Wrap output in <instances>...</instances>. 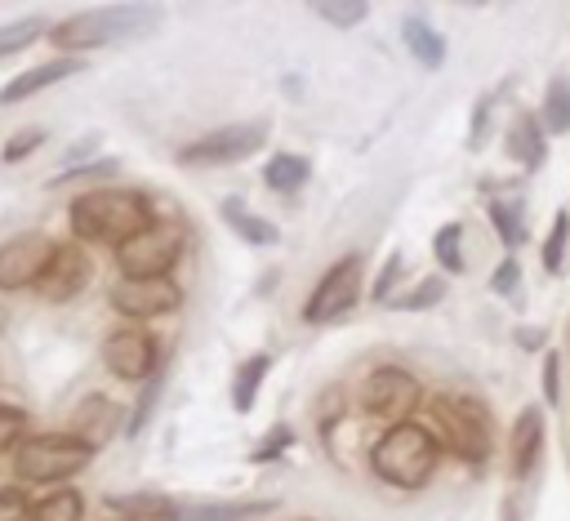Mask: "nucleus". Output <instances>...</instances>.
<instances>
[{"instance_id": "nucleus-5", "label": "nucleus", "mask_w": 570, "mask_h": 521, "mask_svg": "<svg viewBox=\"0 0 570 521\" xmlns=\"http://www.w3.org/2000/svg\"><path fill=\"white\" fill-rule=\"evenodd\" d=\"M89 459H94V450L80 436H71V432H40V436H31V441H22L13 450V472L22 481L45 485V481L76 476L80 468H89Z\"/></svg>"}, {"instance_id": "nucleus-40", "label": "nucleus", "mask_w": 570, "mask_h": 521, "mask_svg": "<svg viewBox=\"0 0 570 521\" xmlns=\"http://www.w3.org/2000/svg\"><path fill=\"white\" fill-rule=\"evenodd\" d=\"M116 169V160H89V165H67L62 174H53V187H62V183H71V178H98V174H111Z\"/></svg>"}, {"instance_id": "nucleus-1", "label": "nucleus", "mask_w": 570, "mask_h": 521, "mask_svg": "<svg viewBox=\"0 0 570 521\" xmlns=\"http://www.w3.org/2000/svg\"><path fill=\"white\" fill-rule=\"evenodd\" d=\"M71 232L98 245H125L138 232L151 227V209L138 191H120V187H102V191H85L71 200Z\"/></svg>"}, {"instance_id": "nucleus-20", "label": "nucleus", "mask_w": 570, "mask_h": 521, "mask_svg": "<svg viewBox=\"0 0 570 521\" xmlns=\"http://www.w3.org/2000/svg\"><path fill=\"white\" fill-rule=\"evenodd\" d=\"M107 508H111V512H125L129 521H178V499L151 494V490H138V494H107Z\"/></svg>"}, {"instance_id": "nucleus-30", "label": "nucleus", "mask_w": 570, "mask_h": 521, "mask_svg": "<svg viewBox=\"0 0 570 521\" xmlns=\"http://www.w3.org/2000/svg\"><path fill=\"white\" fill-rule=\"evenodd\" d=\"M40 36H45V22H40V18H18V22H4V27H0V58H9V53H18V49L36 45Z\"/></svg>"}, {"instance_id": "nucleus-21", "label": "nucleus", "mask_w": 570, "mask_h": 521, "mask_svg": "<svg viewBox=\"0 0 570 521\" xmlns=\"http://www.w3.org/2000/svg\"><path fill=\"white\" fill-rule=\"evenodd\" d=\"M223 223L240 236V240H249V245H276L281 240V227L272 223V218H263V214H254V209H245L236 196L232 200H223Z\"/></svg>"}, {"instance_id": "nucleus-15", "label": "nucleus", "mask_w": 570, "mask_h": 521, "mask_svg": "<svg viewBox=\"0 0 570 521\" xmlns=\"http://www.w3.org/2000/svg\"><path fill=\"white\" fill-rule=\"evenodd\" d=\"M508 468L517 481H525L534 468H539V454H543V410L539 405H525L512 423V441H508Z\"/></svg>"}, {"instance_id": "nucleus-19", "label": "nucleus", "mask_w": 570, "mask_h": 521, "mask_svg": "<svg viewBox=\"0 0 570 521\" xmlns=\"http://www.w3.org/2000/svg\"><path fill=\"white\" fill-rule=\"evenodd\" d=\"M401 40H405L410 58H419L428 71H436V67L445 62V36H441L428 18H419V13L401 18Z\"/></svg>"}, {"instance_id": "nucleus-42", "label": "nucleus", "mask_w": 570, "mask_h": 521, "mask_svg": "<svg viewBox=\"0 0 570 521\" xmlns=\"http://www.w3.org/2000/svg\"><path fill=\"white\" fill-rule=\"evenodd\" d=\"M485 120H490V98H481V102H476V111H472V134H468V142H472V147H481V142H485Z\"/></svg>"}, {"instance_id": "nucleus-27", "label": "nucleus", "mask_w": 570, "mask_h": 521, "mask_svg": "<svg viewBox=\"0 0 570 521\" xmlns=\"http://www.w3.org/2000/svg\"><path fill=\"white\" fill-rule=\"evenodd\" d=\"M31 521H85V499L76 490H53L31 508Z\"/></svg>"}, {"instance_id": "nucleus-38", "label": "nucleus", "mask_w": 570, "mask_h": 521, "mask_svg": "<svg viewBox=\"0 0 570 521\" xmlns=\"http://www.w3.org/2000/svg\"><path fill=\"white\" fill-rule=\"evenodd\" d=\"M401 263H405V258H401L396 249L383 258V267H379V281H374V298H379V303H387V298H392V285H396V276H401Z\"/></svg>"}, {"instance_id": "nucleus-13", "label": "nucleus", "mask_w": 570, "mask_h": 521, "mask_svg": "<svg viewBox=\"0 0 570 521\" xmlns=\"http://www.w3.org/2000/svg\"><path fill=\"white\" fill-rule=\"evenodd\" d=\"M89 272H94V263H89L85 249H76V245H58L53 258H49V267L36 276V294L49 298V303L76 298V294L89 285Z\"/></svg>"}, {"instance_id": "nucleus-24", "label": "nucleus", "mask_w": 570, "mask_h": 521, "mask_svg": "<svg viewBox=\"0 0 570 521\" xmlns=\"http://www.w3.org/2000/svg\"><path fill=\"white\" fill-rule=\"evenodd\" d=\"M485 209H490V223H494L499 240H503L508 249H517V245L525 240V200H521V196H494Z\"/></svg>"}, {"instance_id": "nucleus-33", "label": "nucleus", "mask_w": 570, "mask_h": 521, "mask_svg": "<svg viewBox=\"0 0 570 521\" xmlns=\"http://www.w3.org/2000/svg\"><path fill=\"white\" fill-rule=\"evenodd\" d=\"M289 445H294V432H289L285 423H276V427H272V432L249 450V463H272V459H281Z\"/></svg>"}, {"instance_id": "nucleus-10", "label": "nucleus", "mask_w": 570, "mask_h": 521, "mask_svg": "<svg viewBox=\"0 0 570 521\" xmlns=\"http://www.w3.org/2000/svg\"><path fill=\"white\" fill-rule=\"evenodd\" d=\"M53 249L58 245L49 236H40V232H22V236L4 240L0 245V289H27V285H36V276L49 267Z\"/></svg>"}, {"instance_id": "nucleus-28", "label": "nucleus", "mask_w": 570, "mask_h": 521, "mask_svg": "<svg viewBox=\"0 0 570 521\" xmlns=\"http://www.w3.org/2000/svg\"><path fill=\"white\" fill-rule=\"evenodd\" d=\"M312 13H316L321 22H330V27H356V22H365L370 4H365V0H316Z\"/></svg>"}, {"instance_id": "nucleus-12", "label": "nucleus", "mask_w": 570, "mask_h": 521, "mask_svg": "<svg viewBox=\"0 0 570 521\" xmlns=\"http://www.w3.org/2000/svg\"><path fill=\"white\" fill-rule=\"evenodd\" d=\"M102 361H107V370L116 379H125V383H138L142 379L147 383L156 374V365H160V352H156V338L151 334H142V330H116L102 343Z\"/></svg>"}, {"instance_id": "nucleus-8", "label": "nucleus", "mask_w": 570, "mask_h": 521, "mask_svg": "<svg viewBox=\"0 0 570 521\" xmlns=\"http://www.w3.org/2000/svg\"><path fill=\"white\" fill-rule=\"evenodd\" d=\"M419 396H423L419 379L401 365H379L361 383V410L374 419H392V423H405V414L419 405Z\"/></svg>"}, {"instance_id": "nucleus-14", "label": "nucleus", "mask_w": 570, "mask_h": 521, "mask_svg": "<svg viewBox=\"0 0 570 521\" xmlns=\"http://www.w3.org/2000/svg\"><path fill=\"white\" fill-rule=\"evenodd\" d=\"M120 427H125V423H120V405H116L111 396H102V392L85 396V401L71 410V436H80L89 450L107 445Z\"/></svg>"}, {"instance_id": "nucleus-23", "label": "nucleus", "mask_w": 570, "mask_h": 521, "mask_svg": "<svg viewBox=\"0 0 570 521\" xmlns=\"http://www.w3.org/2000/svg\"><path fill=\"white\" fill-rule=\"evenodd\" d=\"M267 370H272V356H267V352H254L249 361H240V370H236V379H232V410H236V414H249V410H254Z\"/></svg>"}, {"instance_id": "nucleus-9", "label": "nucleus", "mask_w": 570, "mask_h": 521, "mask_svg": "<svg viewBox=\"0 0 570 521\" xmlns=\"http://www.w3.org/2000/svg\"><path fill=\"white\" fill-rule=\"evenodd\" d=\"M356 298H361V254H343L321 276V285L312 289V298L303 307V321L307 325H325V321L343 316L347 307H356Z\"/></svg>"}, {"instance_id": "nucleus-41", "label": "nucleus", "mask_w": 570, "mask_h": 521, "mask_svg": "<svg viewBox=\"0 0 570 521\" xmlns=\"http://www.w3.org/2000/svg\"><path fill=\"white\" fill-rule=\"evenodd\" d=\"M517 347H525V352H539L543 347V338H548V330L543 325H517Z\"/></svg>"}, {"instance_id": "nucleus-6", "label": "nucleus", "mask_w": 570, "mask_h": 521, "mask_svg": "<svg viewBox=\"0 0 570 521\" xmlns=\"http://www.w3.org/2000/svg\"><path fill=\"white\" fill-rule=\"evenodd\" d=\"M183 254V232L174 223H151L147 232H138L134 240L116 245V263L129 281H151L165 276Z\"/></svg>"}, {"instance_id": "nucleus-36", "label": "nucleus", "mask_w": 570, "mask_h": 521, "mask_svg": "<svg viewBox=\"0 0 570 521\" xmlns=\"http://www.w3.org/2000/svg\"><path fill=\"white\" fill-rule=\"evenodd\" d=\"M490 289H494V294H503V298H512V294L521 289V263H517L512 254H508V258L494 267V276H490Z\"/></svg>"}, {"instance_id": "nucleus-35", "label": "nucleus", "mask_w": 570, "mask_h": 521, "mask_svg": "<svg viewBox=\"0 0 570 521\" xmlns=\"http://www.w3.org/2000/svg\"><path fill=\"white\" fill-rule=\"evenodd\" d=\"M22 436H27V414L18 405H0V450L22 445Z\"/></svg>"}, {"instance_id": "nucleus-17", "label": "nucleus", "mask_w": 570, "mask_h": 521, "mask_svg": "<svg viewBox=\"0 0 570 521\" xmlns=\"http://www.w3.org/2000/svg\"><path fill=\"white\" fill-rule=\"evenodd\" d=\"M80 67H85L80 58H49V62H40V67H31V71H22V76H13V80L0 89V102H22V98H31V94H40V89H49V85H58V80L76 76Z\"/></svg>"}, {"instance_id": "nucleus-4", "label": "nucleus", "mask_w": 570, "mask_h": 521, "mask_svg": "<svg viewBox=\"0 0 570 521\" xmlns=\"http://www.w3.org/2000/svg\"><path fill=\"white\" fill-rule=\"evenodd\" d=\"M151 9H138V4H111V9H94V13H76L67 22H58L49 31V40L62 49V53H85V49H102L111 40H129L138 31L151 27Z\"/></svg>"}, {"instance_id": "nucleus-18", "label": "nucleus", "mask_w": 570, "mask_h": 521, "mask_svg": "<svg viewBox=\"0 0 570 521\" xmlns=\"http://www.w3.org/2000/svg\"><path fill=\"white\" fill-rule=\"evenodd\" d=\"M543 151H548V134H543L539 116L534 111H517L508 120V156L521 169H539L543 165Z\"/></svg>"}, {"instance_id": "nucleus-26", "label": "nucleus", "mask_w": 570, "mask_h": 521, "mask_svg": "<svg viewBox=\"0 0 570 521\" xmlns=\"http://www.w3.org/2000/svg\"><path fill=\"white\" fill-rule=\"evenodd\" d=\"M566 245H570V209H557V214H552V227H548V236H543V249H539L548 276H557V272L566 267Z\"/></svg>"}, {"instance_id": "nucleus-25", "label": "nucleus", "mask_w": 570, "mask_h": 521, "mask_svg": "<svg viewBox=\"0 0 570 521\" xmlns=\"http://www.w3.org/2000/svg\"><path fill=\"white\" fill-rule=\"evenodd\" d=\"M543 134H570V76H552L539 111Z\"/></svg>"}, {"instance_id": "nucleus-2", "label": "nucleus", "mask_w": 570, "mask_h": 521, "mask_svg": "<svg viewBox=\"0 0 570 521\" xmlns=\"http://www.w3.org/2000/svg\"><path fill=\"white\" fill-rule=\"evenodd\" d=\"M436 463H441V441L423 423H392L370 450L374 476H383L387 485H401V490H419L436 472Z\"/></svg>"}, {"instance_id": "nucleus-11", "label": "nucleus", "mask_w": 570, "mask_h": 521, "mask_svg": "<svg viewBox=\"0 0 570 521\" xmlns=\"http://www.w3.org/2000/svg\"><path fill=\"white\" fill-rule=\"evenodd\" d=\"M178 303H183V289H178L169 276H151V281H129V276H120V281L111 285V307H116L120 316L147 321V316L174 312Z\"/></svg>"}, {"instance_id": "nucleus-16", "label": "nucleus", "mask_w": 570, "mask_h": 521, "mask_svg": "<svg viewBox=\"0 0 570 521\" xmlns=\"http://www.w3.org/2000/svg\"><path fill=\"white\" fill-rule=\"evenodd\" d=\"M272 512L276 499H200V503L178 499V521H258Z\"/></svg>"}, {"instance_id": "nucleus-22", "label": "nucleus", "mask_w": 570, "mask_h": 521, "mask_svg": "<svg viewBox=\"0 0 570 521\" xmlns=\"http://www.w3.org/2000/svg\"><path fill=\"white\" fill-rule=\"evenodd\" d=\"M312 178V160L307 156H298V151H276L267 165H263V183L272 187V191H298L303 183Z\"/></svg>"}, {"instance_id": "nucleus-39", "label": "nucleus", "mask_w": 570, "mask_h": 521, "mask_svg": "<svg viewBox=\"0 0 570 521\" xmlns=\"http://www.w3.org/2000/svg\"><path fill=\"white\" fill-rule=\"evenodd\" d=\"M0 521H31V503L22 490H0Z\"/></svg>"}, {"instance_id": "nucleus-3", "label": "nucleus", "mask_w": 570, "mask_h": 521, "mask_svg": "<svg viewBox=\"0 0 570 521\" xmlns=\"http://www.w3.org/2000/svg\"><path fill=\"white\" fill-rule=\"evenodd\" d=\"M432 423H436V441H445V450H454L463 463H485L494 450V423L490 410L476 396H459V392H441L432 396Z\"/></svg>"}, {"instance_id": "nucleus-29", "label": "nucleus", "mask_w": 570, "mask_h": 521, "mask_svg": "<svg viewBox=\"0 0 570 521\" xmlns=\"http://www.w3.org/2000/svg\"><path fill=\"white\" fill-rule=\"evenodd\" d=\"M432 254L445 272H463V223H445L436 236H432Z\"/></svg>"}, {"instance_id": "nucleus-32", "label": "nucleus", "mask_w": 570, "mask_h": 521, "mask_svg": "<svg viewBox=\"0 0 570 521\" xmlns=\"http://www.w3.org/2000/svg\"><path fill=\"white\" fill-rule=\"evenodd\" d=\"M160 387H165V374L156 370L147 383H142V396H138V405H134V414L125 419V436H138L147 423H151V410H156V396H160Z\"/></svg>"}, {"instance_id": "nucleus-37", "label": "nucleus", "mask_w": 570, "mask_h": 521, "mask_svg": "<svg viewBox=\"0 0 570 521\" xmlns=\"http://www.w3.org/2000/svg\"><path fill=\"white\" fill-rule=\"evenodd\" d=\"M539 383H543V401H548V405H557V401H561V361H557V352H543Z\"/></svg>"}, {"instance_id": "nucleus-31", "label": "nucleus", "mask_w": 570, "mask_h": 521, "mask_svg": "<svg viewBox=\"0 0 570 521\" xmlns=\"http://www.w3.org/2000/svg\"><path fill=\"white\" fill-rule=\"evenodd\" d=\"M441 298H445V281H441V276H428V281H419L414 289L396 294L392 307H396V312H423V307H432V303H441Z\"/></svg>"}, {"instance_id": "nucleus-34", "label": "nucleus", "mask_w": 570, "mask_h": 521, "mask_svg": "<svg viewBox=\"0 0 570 521\" xmlns=\"http://www.w3.org/2000/svg\"><path fill=\"white\" fill-rule=\"evenodd\" d=\"M40 142H45V129H36V125H31V129L13 134V138L0 147V160H4V165H18V160H22V156H31Z\"/></svg>"}, {"instance_id": "nucleus-7", "label": "nucleus", "mask_w": 570, "mask_h": 521, "mask_svg": "<svg viewBox=\"0 0 570 521\" xmlns=\"http://www.w3.org/2000/svg\"><path fill=\"white\" fill-rule=\"evenodd\" d=\"M267 142V125L263 120H245V125H223L187 147H178V165L191 169H209V165H236L245 156H254Z\"/></svg>"}]
</instances>
